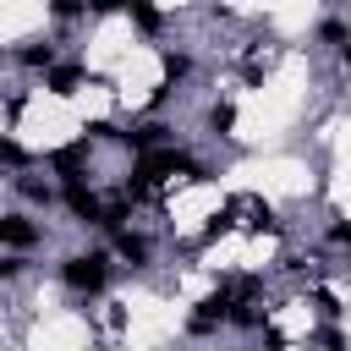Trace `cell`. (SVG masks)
I'll return each instance as SVG.
<instances>
[{"label": "cell", "mask_w": 351, "mask_h": 351, "mask_svg": "<svg viewBox=\"0 0 351 351\" xmlns=\"http://www.w3.org/2000/svg\"><path fill=\"white\" fill-rule=\"evenodd\" d=\"M110 252L104 247H88V252H71V258H60V285L66 291H77V296H93V291H104L110 285Z\"/></svg>", "instance_id": "obj_1"}, {"label": "cell", "mask_w": 351, "mask_h": 351, "mask_svg": "<svg viewBox=\"0 0 351 351\" xmlns=\"http://www.w3.org/2000/svg\"><path fill=\"white\" fill-rule=\"evenodd\" d=\"M0 241H5V247H38V241H44V225H38L33 214H22V208H5V214H0Z\"/></svg>", "instance_id": "obj_2"}]
</instances>
